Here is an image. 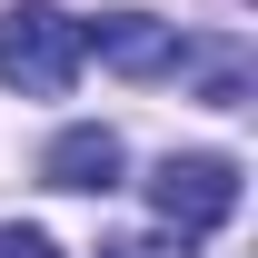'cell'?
Listing matches in <instances>:
<instances>
[{
	"instance_id": "277c9868",
	"label": "cell",
	"mask_w": 258,
	"mask_h": 258,
	"mask_svg": "<svg viewBox=\"0 0 258 258\" xmlns=\"http://www.w3.org/2000/svg\"><path fill=\"white\" fill-rule=\"evenodd\" d=\"M119 169H129V149H119V129H60L50 149H40V179L50 189H80V199H99V189H119Z\"/></svg>"
},
{
	"instance_id": "5b68a950",
	"label": "cell",
	"mask_w": 258,
	"mask_h": 258,
	"mask_svg": "<svg viewBox=\"0 0 258 258\" xmlns=\"http://www.w3.org/2000/svg\"><path fill=\"white\" fill-rule=\"evenodd\" d=\"M0 258H60V238H50V228H20V219H10V228H0Z\"/></svg>"
},
{
	"instance_id": "3957f363",
	"label": "cell",
	"mask_w": 258,
	"mask_h": 258,
	"mask_svg": "<svg viewBox=\"0 0 258 258\" xmlns=\"http://www.w3.org/2000/svg\"><path fill=\"white\" fill-rule=\"evenodd\" d=\"M80 50H99L119 80H159V70H179V60H189L179 20H149V10H109V20H80Z\"/></svg>"
},
{
	"instance_id": "8992f818",
	"label": "cell",
	"mask_w": 258,
	"mask_h": 258,
	"mask_svg": "<svg viewBox=\"0 0 258 258\" xmlns=\"http://www.w3.org/2000/svg\"><path fill=\"white\" fill-rule=\"evenodd\" d=\"M99 258H179V248H169V238H109Z\"/></svg>"
},
{
	"instance_id": "7a4b0ae2",
	"label": "cell",
	"mask_w": 258,
	"mask_h": 258,
	"mask_svg": "<svg viewBox=\"0 0 258 258\" xmlns=\"http://www.w3.org/2000/svg\"><path fill=\"white\" fill-rule=\"evenodd\" d=\"M149 209H159L179 238L228 228L238 219V159H219V149H169V159L149 169Z\"/></svg>"
},
{
	"instance_id": "6da1fadb",
	"label": "cell",
	"mask_w": 258,
	"mask_h": 258,
	"mask_svg": "<svg viewBox=\"0 0 258 258\" xmlns=\"http://www.w3.org/2000/svg\"><path fill=\"white\" fill-rule=\"evenodd\" d=\"M80 20L70 10H50V0H10L0 10V90L20 99H60L70 80H80Z\"/></svg>"
}]
</instances>
